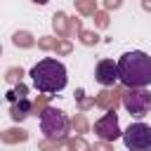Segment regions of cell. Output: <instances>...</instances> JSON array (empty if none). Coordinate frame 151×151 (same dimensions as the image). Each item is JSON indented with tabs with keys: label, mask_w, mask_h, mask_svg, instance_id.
I'll list each match as a JSON object with an SVG mask.
<instances>
[{
	"label": "cell",
	"mask_w": 151,
	"mask_h": 151,
	"mask_svg": "<svg viewBox=\"0 0 151 151\" xmlns=\"http://www.w3.org/2000/svg\"><path fill=\"white\" fill-rule=\"evenodd\" d=\"M94 26L97 28H106L109 26V12H94Z\"/></svg>",
	"instance_id": "obj_23"
},
{
	"label": "cell",
	"mask_w": 151,
	"mask_h": 151,
	"mask_svg": "<svg viewBox=\"0 0 151 151\" xmlns=\"http://www.w3.org/2000/svg\"><path fill=\"white\" fill-rule=\"evenodd\" d=\"M0 52H2V47H0Z\"/></svg>",
	"instance_id": "obj_31"
},
{
	"label": "cell",
	"mask_w": 151,
	"mask_h": 151,
	"mask_svg": "<svg viewBox=\"0 0 151 151\" xmlns=\"http://www.w3.org/2000/svg\"><path fill=\"white\" fill-rule=\"evenodd\" d=\"M54 52H57V54H61V57H64V54H71V52H73V45H71V40H68V38H59V40H57V47H54Z\"/></svg>",
	"instance_id": "obj_20"
},
{
	"label": "cell",
	"mask_w": 151,
	"mask_h": 151,
	"mask_svg": "<svg viewBox=\"0 0 151 151\" xmlns=\"http://www.w3.org/2000/svg\"><path fill=\"white\" fill-rule=\"evenodd\" d=\"M76 99H78V104H80V111H87V109L94 106V97H85L83 90H76Z\"/></svg>",
	"instance_id": "obj_18"
},
{
	"label": "cell",
	"mask_w": 151,
	"mask_h": 151,
	"mask_svg": "<svg viewBox=\"0 0 151 151\" xmlns=\"http://www.w3.org/2000/svg\"><path fill=\"white\" fill-rule=\"evenodd\" d=\"M31 78H33V85L38 92H45V94H54L59 90L66 87V66L52 57H45L40 59L33 68H31Z\"/></svg>",
	"instance_id": "obj_2"
},
{
	"label": "cell",
	"mask_w": 151,
	"mask_h": 151,
	"mask_svg": "<svg viewBox=\"0 0 151 151\" xmlns=\"http://www.w3.org/2000/svg\"><path fill=\"white\" fill-rule=\"evenodd\" d=\"M94 134L101 139V142H113V139H118L123 132H120V127H118V116H116V111H106L97 123H94Z\"/></svg>",
	"instance_id": "obj_6"
},
{
	"label": "cell",
	"mask_w": 151,
	"mask_h": 151,
	"mask_svg": "<svg viewBox=\"0 0 151 151\" xmlns=\"http://www.w3.org/2000/svg\"><path fill=\"white\" fill-rule=\"evenodd\" d=\"M123 5V0H104V7H106V12L109 9H118Z\"/></svg>",
	"instance_id": "obj_28"
},
{
	"label": "cell",
	"mask_w": 151,
	"mask_h": 151,
	"mask_svg": "<svg viewBox=\"0 0 151 151\" xmlns=\"http://www.w3.org/2000/svg\"><path fill=\"white\" fill-rule=\"evenodd\" d=\"M73 5H76L78 14H83V17H94V12H97V0H73Z\"/></svg>",
	"instance_id": "obj_13"
},
{
	"label": "cell",
	"mask_w": 151,
	"mask_h": 151,
	"mask_svg": "<svg viewBox=\"0 0 151 151\" xmlns=\"http://www.w3.org/2000/svg\"><path fill=\"white\" fill-rule=\"evenodd\" d=\"M31 109H33V104H31L28 99H17V101H12L9 116H12V120H14V123H21L24 118H28V116H31Z\"/></svg>",
	"instance_id": "obj_9"
},
{
	"label": "cell",
	"mask_w": 151,
	"mask_h": 151,
	"mask_svg": "<svg viewBox=\"0 0 151 151\" xmlns=\"http://www.w3.org/2000/svg\"><path fill=\"white\" fill-rule=\"evenodd\" d=\"M45 109H47V94L42 92V94H40V97L33 101V109H31V113H33V116H42V111H45Z\"/></svg>",
	"instance_id": "obj_21"
},
{
	"label": "cell",
	"mask_w": 151,
	"mask_h": 151,
	"mask_svg": "<svg viewBox=\"0 0 151 151\" xmlns=\"http://www.w3.org/2000/svg\"><path fill=\"white\" fill-rule=\"evenodd\" d=\"M57 40H59V38L42 35V38H38V47H40L42 52H50V50H54V47H57Z\"/></svg>",
	"instance_id": "obj_19"
},
{
	"label": "cell",
	"mask_w": 151,
	"mask_h": 151,
	"mask_svg": "<svg viewBox=\"0 0 151 151\" xmlns=\"http://www.w3.org/2000/svg\"><path fill=\"white\" fill-rule=\"evenodd\" d=\"M0 139L5 144H19V142H26L28 139V132L24 127H9V130L0 132Z\"/></svg>",
	"instance_id": "obj_10"
},
{
	"label": "cell",
	"mask_w": 151,
	"mask_h": 151,
	"mask_svg": "<svg viewBox=\"0 0 151 151\" xmlns=\"http://www.w3.org/2000/svg\"><path fill=\"white\" fill-rule=\"evenodd\" d=\"M71 142H73V151H92V146H90V144H87V142L83 139V134L73 137Z\"/></svg>",
	"instance_id": "obj_24"
},
{
	"label": "cell",
	"mask_w": 151,
	"mask_h": 151,
	"mask_svg": "<svg viewBox=\"0 0 151 151\" xmlns=\"http://www.w3.org/2000/svg\"><path fill=\"white\" fill-rule=\"evenodd\" d=\"M94 78H97V83L104 85V87L113 85L116 78H118V64H113V59H101V61L97 64V68H94Z\"/></svg>",
	"instance_id": "obj_7"
},
{
	"label": "cell",
	"mask_w": 151,
	"mask_h": 151,
	"mask_svg": "<svg viewBox=\"0 0 151 151\" xmlns=\"http://www.w3.org/2000/svg\"><path fill=\"white\" fill-rule=\"evenodd\" d=\"M21 78H24V68H21V66H12V68H7V73H5V80L12 83V85L21 83Z\"/></svg>",
	"instance_id": "obj_17"
},
{
	"label": "cell",
	"mask_w": 151,
	"mask_h": 151,
	"mask_svg": "<svg viewBox=\"0 0 151 151\" xmlns=\"http://www.w3.org/2000/svg\"><path fill=\"white\" fill-rule=\"evenodd\" d=\"M118 104H123V90H101L94 97V106L104 111H116Z\"/></svg>",
	"instance_id": "obj_8"
},
{
	"label": "cell",
	"mask_w": 151,
	"mask_h": 151,
	"mask_svg": "<svg viewBox=\"0 0 151 151\" xmlns=\"http://www.w3.org/2000/svg\"><path fill=\"white\" fill-rule=\"evenodd\" d=\"M52 28L59 38H68V17L64 12H54L52 17Z\"/></svg>",
	"instance_id": "obj_11"
},
{
	"label": "cell",
	"mask_w": 151,
	"mask_h": 151,
	"mask_svg": "<svg viewBox=\"0 0 151 151\" xmlns=\"http://www.w3.org/2000/svg\"><path fill=\"white\" fill-rule=\"evenodd\" d=\"M33 2H35V5H47L50 0H33Z\"/></svg>",
	"instance_id": "obj_30"
},
{
	"label": "cell",
	"mask_w": 151,
	"mask_h": 151,
	"mask_svg": "<svg viewBox=\"0 0 151 151\" xmlns=\"http://www.w3.org/2000/svg\"><path fill=\"white\" fill-rule=\"evenodd\" d=\"M26 94H28V87H26L24 83H17L14 90L7 92V99H9V101H17V99H26Z\"/></svg>",
	"instance_id": "obj_15"
},
{
	"label": "cell",
	"mask_w": 151,
	"mask_h": 151,
	"mask_svg": "<svg viewBox=\"0 0 151 151\" xmlns=\"http://www.w3.org/2000/svg\"><path fill=\"white\" fill-rule=\"evenodd\" d=\"M68 127H71V120L66 118V113H64L61 109L47 106V109L42 111V116H40V130H42L45 137L57 139V142H59V139H66Z\"/></svg>",
	"instance_id": "obj_3"
},
{
	"label": "cell",
	"mask_w": 151,
	"mask_h": 151,
	"mask_svg": "<svg viewBox=\"0 0 151 151\" xmlns=\"http://www.w3.org/2000/svg\"><path fill=\"white\" fill-rule=\"evenodd\" d=\"M80 31H83L80 19H76V17H73V19H68V38H71V35H76V33H80Z\"/></svg>",
	"instance_id": "obj_25"
},
{
	"label": "cell",
	"mask_w": 151,
	"mask_h": 151,
	"mask_svg": "<svg viewBox=\"0 0 151 151\" xmlns=\"http://www.w3.org/2000/svg\"><path fill=\"white\" fill-rule=\"evenodd\" d=\"M123 106L130 116L142 118L151 111V92L146 87H127L123 90Z\"/></svg>",
	"instance_id": "obj_4"
},
{
	"label": "cell",
	"mask_w": 151,
	"mask_h": 151,
	"mask_svg": "<svg viewBox=\"0 0 151 151\" xmlns=\"http://www.w3.org/2000/svg\"><path fill=\"white\" fill-rule=\"evenodd\" d=\"M123 142L130 151H151V125L132 123L123 132Z\"/></svg>",
	"instance_id": "obj_5"
},
{
	"label": "cell",
	"mask_w": 151,
	"mask_h": 151,
	"mask_svg": "<svg viewBox=\"0 0 151 151\" xmlns=\"http://www.w3.org/2000/svg\"><path fill=\"white\" fill-rule=\"evenodd\" d=\"M57 149H59V142L57 139H50V137H45L38 144V151H57Z\"/></svg>",
	"instance_id": "obj_22"
},
{
	"label": "cell",
	"mask_w": 151,
	"mask_h": 151,
	"mask_svg": "<svg viewBox=\"0 0 151 151\" xmlns=\"http://www.w3.org/2000/svg\"><path fill=\"white\" fill-rule=\"evenodd\" d=\"M12 42H14L17 47L28 50V47H33V45H35V38H33V33H28V31H17V33L12 35Z\"/></svg>",
	"instance_id": "obj_12"
},
{
	"label": "cell",
	"mask_w": 151,
	"mask_h": 151,
	"mask_svg": "<svg viewBox=\"0 0 151 151\" xmlns=\"http://www.w3.org/2000/svg\"><path fill=\"white\" fill-rule=\"evenodd\" d=\"M118 78L125 87H146V85H151V57L142 50L125 52L118 59Z\"/></svg>",
	"instance_id": "obj_1"
},
{
	"label": "cell",
	"mask_w": 151,
	"mask_h": 151,
	"mask_svg": "<svg viewBox=\"0 0 151 151\" xmlns=\"http://www.w3.org/2000/svg\"><path fill=\"white\" fill-rule=\"evenodd\" d=\"M78 38H80V42H83V45H87V47H92V45H97V42H99L97 31H85V28H83V31L78 33Z\"/></svg>",
	"instance_id": "obj_16"
},
{
	"label": "cell",
	"mask_w": 151,
	"mask_h": 151,
	"mask_svg": "<svg viewBox=\"0 0 151 151\" xmlns=\"http://www.w3.org/2000/svg\"><path fill=\"white\" fill-rule=\"evenodd\" d=\"M142 9L144 12H151V0H142Z\"/></svg>",
	"instance_id": "obj_29"
},
{
	"label": "cell",
	"mask_w": 151,
	"mask_h": 151,
	"mask_svg": "<svg viewBox=\"0 0 151 151\" xmlns=\"http://www.w3.org/2000/svg\"><path fill=\"white\" fill-rule=\"evenodd\" d=\"M92 151H113V146H111V142H99L92 146Z\"/></svg>",
	"instance_id": "obj_27"
},
{
	"label": "cell",
	"mask_w": 151,
	"mask_h": 151,
	"mask_svg": "<svg viewBox=\"0 0 151 151\" xmlns=\"http://www.w3.org/2000/svg\"><path fill=\"white\" fill-rule=\"evenodd\" d=\"M71 127H73V132H78V134H85L87 132V118H85V111H80V113H76L73 118H71Z\"/></svg>",
	"instance_id": "obj_14"
},
{
	"label": "cell",
	"mask_w": 151,
	"mask_h": 151,
	"mask_svg": "<svg viewBox=\"0 0 151 151\" xmlns=\"http://www.w3.org/2000/svg\"><path fill=\"white\" fill-rule=\"evenodd\" d=\"M57 151H73V142L71 139H59V149Z\"/></svg>",
	"instance_id": "obj_26"
}]
</instances>
